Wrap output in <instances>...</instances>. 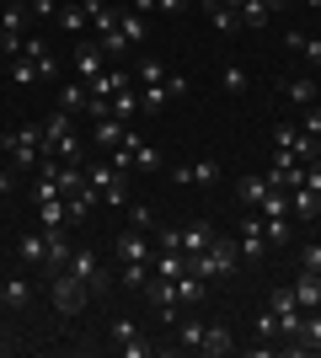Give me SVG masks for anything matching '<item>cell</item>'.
<instances>
[{
	"label": "cell",
	"instance_id": "cell-1",
	"mask_svg": "<svg viewBox=\"0 0 321 358\" xmlns=\"http://www.w3.org/2000/svg\"><path fill=\"white\" fill-rule=\"evenodd\" d=\"M43 150H48L43 123H22V129H11V134L0 139V155H6L16 171H32V166L43 161Z\"/></svg>",
	"mask_w": 321,
	"mask_h": 358
},
{
	"label": "cell",
	"instance_id": "cell-2",
	"mask_svg": "<svg viewBox=\"0 0 321 358\" xmlns=\"http://www.w3.org/2000/svg\"><path fill=\"white\" fill-rule=\"evenodd\" d=\"M48 294H54V310H59V315H80L86 305H92V289L80 284V278H76L70 268L48 278Z\"/></svg>",
	"mask_w": 321,
	"mask_h": 358
},
{
	"label": "cell",
	"instance_id": "cell-3",
	"mask_svg": "<svg viewBox=\"0 0 321 358\" xmlns=\"http://www.w3.org/2000/svg\"><path fill=\"white\" fill-rule=\"evenodd\" d=\"M139 294H145V305H150V315L161 327H177V305H183V299H177V284H171V278L150 273V284L139 289Z\"/></svg>",
	"mask_w": 321,
	"mask_h": 358
},
{
	"label": "cell",
	"instance_id": "cell-4",
	"mask_svg": "<svg viewBox=\"0 0 321 358\" xmlns=\"http://www.w3.org/2000/svg\"><path fill=\"white\" fill-rule=\"evenodd\" d=\"M268 310L278 315V337H284V343H294V331H300V321H306V310H300V299H294V289H290V284L268 294Z\"/></svg>",
	"mask_w": 321,
	"mask_h": 358
},
{
	"label": "cell",
	"instance_id": "cell-5",
	"mask_svg": "<svg viewBox=\"0 0 321 358\" xmlns=\"http://www.w3.org/2000/svg\"><path fill=\"white\" fill-rule=\"evenodd\" d=\"M70 273H76L80 284L92 289V294H102L107 284H113V278H107V268H102V257L97 252H70Z\"/></svg>",
	"mask_w": 321,
	"mask_h": 358
},
{
	"label": "cell",
	"instance_id": "cell-6",
	"mask_svg": "<svg viewBox=\"0 0 321 358\" xmlns=\"http://www.w3.org/2000/svg\"><path fill=\"white\" fill-rule=\"evenodd\" d=\"M262 177L273 182V187H300V182H306V166L294 161L290 150H273V155H268V171H262Z\"/></svg>",
	"mask_w": 321,
	"mask_h": 358
},
{
	"label": "cell",
	"instance_id": "cell-7",
	"mask_svg": "<svg viewBox=\"0 0 321 358\" xmlns=\"http://www.w3.org/2000/svg\"><path fill=\"white\" fill-rule=\"evenodd\" d=\"M236 246H241L246 262H262V257H268V230H262V214L246 209V220H241V241H236Z\"/></svg>",
	"mask_w": 321,
	"mask_h": 358
},
{
	"label": "cell",
	"instance_id": "cell-8",
	"mask_svg": "<svg viewBox=\"0 0 321 358\" xmlns=\"http://www.w3.org/2000/svg\"><path fill=\"white\" fill-rule=\"evenodd\" d=\"M118 257H123V262H150V257H155V236H150V230H134V224L118 230Z\"/></svg>",
	"mask_w": 321,
	"mask_h": 358
},
{
	"label": "cell",
	"instance_id": "cell-9",
	"mask_svg": "<svg viewBox=\"0 0 321 358\" xmlns=\"http://www.w3.org/2000/svg\"><path fill=\"white\" fill-rule=\"evenodd\" d=\"M171 182H177V187H214V182H220V161H209V155H204V161H187V166L171 171Z\"/></svg>",
	"mask_w": 321,
	"mask_h": 358
},
{
	"label": "cell",
	"instance_id": "cell-10",
	"mask_svg": "<svg viewBox=\"0 0 321 358\" xmlns=\"http://www.w3.org/2000/svg\"><path fill=\"white\" fill-rule=\"evenodd\" d=\"M102 70H107V48H102V43H76V80H86V86H92Z\"/></svg>",
	"mask_w": 321,
	"mask_h": 358
},
{
	"label": "cell",
	"instance_id": "cell-11",
	"mask_svg": "<svg viewBox=\"0 0 321 358\" xmlns=\"http://www.w3.org/2000/svg\"><path fill=\"white\" fill-rule=\"evenodd\" d=\"M16 262H27V268H43V262H48V230H43V224L16 241Z\"/></svg>",
	"mask_w": 321,
	"mask_h": 358
},
{
	"label": "cell",
	"instance_id": "cell-12",
	"mask_svg": "<svg viewBox=\"0 0 321 358\" xmlns=\"http://www.w3.org/2000/svg\"><path fill=\"white\" fill-rule=\"evenodd\" d=\"M268 193H273V182L262 177V171H246V177L236 182V198H241V209H252V214L262 209V198H268Z\"/></svg>",
	"mask_w": 321,
	"mask_h": 358
},
{
	"label": "cell",
	"instance_id": "cell-13",
	"mask_svg": "<svg viewBox=\"0 0 321 358\" xmlns=\"http://www.w3.org/2000/svg\"><path fill=\"white\" fill-rule=\"evenodd\" d=\"M278 91H284V102H290V107H311V102H321V86L311 80V75H294V80H284Z\"/></svg>",
	"mask_w": 321,
	"mask_h": 358
},
{
	"label": "cell",
	"instance_id": "cell-14",
	"mask_svg": "<svg viewBox=\"0 0 321 358\" xmlns=\"http://www.w3.org/2000/svg\"><path fill=\"white\" fill-rule=\"evenodd\" d=\"M300 353H321V310H306V321L294 331V358Z\"/></svg>",
	"mask_w": 321,
	"mask_h": 358
},
{
	"label": "cell",
	"instance_id": "cell-15",
	"mask_svg": "<svg viewBox=\"0 0 321 358\" xmlns=\"http://www.w3.org/2000/svg\"><path fill=\"white\" fill-rule=\"evenodd\" d=\"M204 246H214V224L209 220H187L183 224V257H199Z\"/></svg>",
	"mask_w": 321,
	"mask_h": 358
},
{
	"label": "cell",
	"instance_id": "cell-16",
	"mask_svg": "<svg viewBox=\"0 0 321 358\" xmlns=\"http://www.w3.org/2000/svg\"><path fill=\"white\" fill-rule=\"evenodd\" d=\"M22 54H27V59H32V70H38V80H54V75H59V59L48 54V43H43V38H27V48H22Z\"/></svg>",
	"mask_w": 321,
	"mask_h": 358
},
{
	"label": "cell",
	"instance_id": "cell-17",
	"mask_svg": "<svg viewBox=\"0 0 321 358\" xmlns=\"http://www.w3.org/2000/svg\"><path fill=\"white\" fill-rule=\"evenodd\" d=\"M290 289H294V299H300V310H321V278H316V273L300 268Z\"/></svg>",
	"mask_w": 321,
	"mask_h": 358
},
{
	"label": "cell",
	"instance_id": "cell-18",
	"mask_svg": "<svg viewBox=\"0 0 321 358\" xmlns=\"http://www.w3.org/2000/svg\"><path fill=\"white\" fill-rule=\"evenodd\" d=\"M199 353H209V358L236 353V343H230V327H225V321H209V327H204V348H199Z\"/></svg>",
	"mask_w": 321,
	"mask_h": 358
},
{
	"label": "cell",
	"instance_id": "cell-19",
	"mask_svg": "<svg viewBox=\"0 0 321 358\" xmlns=\"http://www.w3.org/2000/svg\"><path fill=\"white\" fill-rule=\"evenodd\" d=\"M139 113H145V96H139V86H123L118 96H113V118H118V123H134Z\"/></svg>",
	"mask_w": 321,
	"mask_h": 358
},
{
	"label": "cell",
	"instance_id": "cell-20",
	"mask_svg": "<svg viewBox=\"0 0 321 358\" xmlns=\"http://www.w3.org/2000/svg\"><path fill=\"white\" fill-rule=\"evenodd\" d=\"M38 224H43V230H64V224H70V209H64L59 193H54V198H38Z\"/></svg>",
	"mask_w": 321,
	"mask_h": 358
},
{
	"label": "cell",
	"instance_id": "cell-21",
	"mask_svg": "<svg viewBox=\"0 0 321 358\" xmlns=\"http://www.w3.org/2000/svg\"><path fill=\"white\" fill-rule=\"evenodd\" d=\"M118 38H123V48L145 43V16H139V11H129V6H118Z\"/></svg>",
	"mask_w": 321,
	"mask_h": 358
},
{
	"label": "cell",
	"instance_id": "cell-22",
	"mask_svg": "<svg viewBox=\"0 0 321 358\" xmlns=\"http://www.w3.org/2000/svg\"><path fill=\"white\" fill-rule=\"evenodd\" d=\"M123 129H129V123H118V118H97V129H92V145H97V150H118Z\"/></svg>",
	"mask_w": 321,
	"mask_h": 358
},
{
	"label": "cell",
	"instance_id": "cell-23",
	"mask_svg": "<svg viewBox=\"0 0 321 358\" xmlns=\"http://www.w3.org/2000/svg\"><path fill=\"white\" fill-rule=\"evenodd\" d=\"M64 134H76V113H64V107H54L43 118V139L54 145V139H64Z\"/></svg>",
	"mask_w": 321,
	"mask_h": 358
},
{
	"label": "cell",
	"instance_id": "cell-24",
	"mask_svg": "<svg viewBox=\"0 0 321 358\" xmlns=\"http://www.w3.org/2000/svg\"><path fill=\"white\" fill-rule=\"evenodd\" d=\"M171 331H177V343H183L187 353H199V348H204V321H199V315H187V321L177 315V327H171Z\"/></svg>",
	"mask_w": 321,
	"mask_h": 358
},
{
	"label": "cell",
	"instance_id": "cell-25",
	"mask_svg": "<svg viewBox=\"0 0 321 358\" xmlns=\"http://www.w3.org/2000/svg\"><path fill=\"white\" fill-rule=\"evenodd\" d=\"M54 22H59V27L70 32V38H80V32L92 27V16H86V6H59V16H54Z\"/></svg>",
	"mask_w": 321,
	"mask_h": 358
},
{
	"label": "cell",
	"instance_id": "cell-26",
	"mask_svg": "<svg viewBox=\"0 0 321 358\" xmlns=\"http://www.w3.org/2000/svg\"><path fill=\"white\" fill-rule=\"evenodd\" d=\"M6 305H11V310H22V305H32V284L27 278H22V273H11V278H6Z\"/></svg>",
	"mask_w": 321,
	"mask_h": 358
},
{
	"label": "cell",
	"instance_id": "cell-27",
	"mask_svg": "<svg viewBox=\"0 0 321 358\" xmlns=\"http://www.w3.org/2000/svg\"><path fill=\"white\" fill-rule=\"evenodd\" d=\"M284 43H290L294 54H306V59L321 70V38H311V32H284Z\"/></svg>",
	"mask_w": 321,
	"mask_h": 358
},
{
	"label": "cell",
	"instance_id": "cell-28",
	"mask_svg": "<svg viewBox=\"0 0 321 358\" xmlns=\"http://www.w3.org/2000/svg\"><path fill=\"white\" fill-rule=\"evenodd\" d=\"M204 16H209V22H214V32H241V16L230 11L225 0H214V6H209V11H204Z\"/></svg>",
	"mask_w": 321,
	"mask_h": 358
},
{
	"label": "cell",
	"instance_id": "cell-29",
	"mask_svg": "<svg viewBox=\"0 0 321 358\" xmlns=\"http://www.w3.org/2000/svg\"><path fill=\"white\" fill-rule=\"evenodd\" d=\"M48 155H59V161H76V166H86V145H80L76 134L54 139V145H48Z\"/></svg>",
	"mask_w": 321,
	"mask_h": 358
},
{
	"label": "cell",
	"instance_id": "cell-30",
	"mask_svg": "<svg viewBox=\"0 0 321 358\" xmlns=\"http://www.w3.org/2000/svg\"><path fill=\"white\" fill-rule=\"evenodd\" d=\"M86 102H92L86 80H76V86H64V91H59V107H64V113H86Z\"/></svg>",
	"mask_w": 321,
	"mask_h": 358
},
{
	"label": "cell",
	"instance_id": "cell-31",
	"mask_svg": "<svg viewBox=\"0 0 321 358\" xmlns=\"http://www.w3.org/2000/svg\"><path fill=\"white\" fill-rule=\"evenodd\" d=\"M268 22H273V11H268V6H262V0H246V6H241V27L262 32V27H268Z\"/></svg>",
	"mask_w": 321,
	"mask_h": 358
},
{
	"label": "cell",
	"instance_id": "cell-32",
	"mask_svg": "<svg viewBox=\"0 0 321 358\" xmlns=\"http://www.w3.org/2000/svg\"><path fill=\"white\" fill-rule=\"evenodd\" d=\"M166 64H161V59H139L134 64V80H139V86H161V80H166Z\"/></svg>",
	"mask_w": 321,
	"mask_h": 358
},
{
	"label": "cell",
	"instance_id": "cell-33",
	"mask_svg": "<svg viewBox=\"0 0 321 358\" xmlns=\"http://www.w3.org/2000/svg\"><path fill=\"white\" fill-rule=\"evenodd\" d=\"M220 91H230V96H241V91H246V70H241L236 59L220 64Z\"/></svg>",
	"mask_w": 321,
	"mask_h": 358
},
{
	"label": "cell",
	"instance_id": "cell-34",
	"mask_svg": "<svg viewBox=\"0 0 321 358\" xmlns=\"http://www.w3.org/2000/svg\"><path fill=\"white\" fill-rule=\"evenodd\" d=\"M262 230H268V246H290V220L284 214H262Z\"/></svg>",
	"mask_w": 321,
	"mask_h": 358
},
{
	"label": "cell",
	"instance_id": "cell-35",
	"mask_svg": "<svg viewBox=\"0 0 321 358\" xmlns=\"http://www.w3.org/2000/svg\"><path fill=\"white\" fill-rule=\"evenodd\" d=\"M150 284V262H123V289H145Z\"/></svg>",
	"mask_w": 321,
	"mask_h": 358
},
{
	"label": "cell",
	"instance_id": "cell-36",
	"mask_svg": "<svg viewBox=\"0 0 321 358\" xmlns=\"http://www.w3.org/2000/svg\"><path fill=\"white\" fill-rule=\"evenodd\" d=\"M129 224H134V230H150V236H155V214H150V203H134V198H129Z\"/></svg>",
	"mask_w": 321,
	"mask_h": 358
},
{
	"label": "cell",
	"instance_id": "cell-37",
	"mask_svg": "<svg viewBox=\"0 0 321 358\" xmlns=\"http://www.w3.org/2000/svg\"><path fill=\"white\" fill-rule=\"evenodd\" d=\"M294 139H300V123H278L273 129V150H290L294 155Z\"/></svg>",
	"mask_w": 321,
	"mask_h": 358
},
{
	"label": "cell",
	"instance_id": "cell-38",
	"mask_svg": "<svg viewBox=\"0 0 321 358\" xmlns=\"http://www.w3.org/2000/svg\"><path fill=\"white\" fill-rule=\"evenodd\" d=\"M11 80H16V86H32V80H38V70H32L27 54H22V59H11Z\"/></svg>",
	"mask_w": 321,
	"mask_h": 358
},
{
	"label": "cell",
	"instance_id": "cell-39",
	"mask_svg": "<svg viewBox=\"0 0 321 358\" xmlns=\"http://www.w3.org/2000/svg\"><path fill=\"white\" fill-rule=\"evenodd\" d=\"M118 353H123V358H150L155 343H145V337H129V343H118Z\"/></svg>",
	"mask_w": 321,
	"mask_h": 358
},
{
	"label": "cell",
	"instance_id": "cell-40",
	"mask_svg": "<svg viewBox=\"0 0 321 358\" xmlns=\"http://www.w3.org/2000/svg\"><path fill=\"white\" fill-rule=\"evenodd\" d=\"M300 268H306V273H321V241L300 246Z\"/></svg>",
	"mask_w": 321,
	"mask_h": 358
},
{
	"label": "cell",
	"instance_id": "cell-41",
	"mask_svg": "<svg viewBox=\"0 0 321 358\" xmlns=\"http://www.w3.org/2000/svg\"><path fill=\"white\" fill-rule=\"evenodd\" d=\"M300 129H306L311 139H321V102H311V107H306V123H300Z\"/></svg>",
	"mask_w": 321,
	"mask_h": 358
},
{
	"label": "cell",
	"instance_id": "cell-42",
	"mask_svg": "<svg viewBox=\"0 0 321 358\" xmlns=\"http://www.w3.org/2000/svg\"><path fill=\"white\" fill-rule=\"evenodd\" d=\"M129 337H139V327L129 315H118V321H113V343H129Z\"/></svg>",
	"mask_w": 321,
	"mask_h": 358
},
{
	"label": "cell",
	"instance_id": "cell-43",
	"mask_svg": "<svg viewBox=\"0 0 321 358\" xmlns=\"http://www.w3.org/2000/svg\"><path fill=\"white\" fill-rule=\"evenodd\" d=\"M257 337H278V315H273V310L257 315Z\"/></svg>",
	"mask_w": 321,
	"mask_h": 358
},
{
	"label": "cell",
	"instance_id": "cell-44",
	"mask_svg": "<svg viewBox=\"0 0 321 358\" xmlns=\"http://www.w3.org/2000/svg\"><path fill=\"white\" fill-rule=\"evenodd\" d=\"M32 16H59V0H27Z\"/></svg>",
	"mask_w": 321,
	"mask_h": 358
},
{
	"label": "cell",
	"instance_id": "cell-45",
	"mask_svg": "<svg viewBox=\"0 0 321 358\" xmlns=\"http://www.w3.org/2000/svg\"><path fill=\"white\" fill-rule=\"evenodd\" d=\"M155 11H166V16H183V11H187V0H155Z\"/></svg>",
	"mask_w": 321,
	"mask_h": 358
},
{
	"label": "cell",
	"instance_id": "cell-46",
	"mask_svg": "<svg viewBox=\"0 0 321 358\" xmlns=\"http://www.w3.org/2000/svg\"><path fill=\"white\" fill-rule=\"evenodd\" d=\"M6 187H11V161L0 155V193H6Z\"/></svg>",
	"mask_w": 321,
	"mask_h": 358
},
{
	"label": "cell",
	"instance_id": "cell-47",
	"mask_svg": "<svg viewBox=\"0 0 321 358\" xmlns=\"http://www.w3.org/2000/svg\"><path fill=\"white\" fill-rule=\"evenodd\" d=\"M129 11H139V16H150V11H155V0H129Z\"/></svg>",
	"mask_w": 321,
	"mask_h": 358
},
{
	"label": "cell",
	"instance_id": "cell-48",
	"mask_svg": "<svg viewBox=\"0 0 321 358\" xmlns=\"http://www.w3.org/2000/svg\"><path fill=\"white\" fill-rule=\"evenodd\" d=\"M0 6H27V0H0Z\"/></svg>",
	"mask_w": 321,
	"mask_h": 358
},
{
	"label": "cell",
	"instance_id": "cell-49",
	"mask_svg": "<svg viewBox=\"0 0 321 358\" xmlns=\"http://www.w3.org/2000/svg\"><path fill=\"white\" fill-rule=\"evenodd\" d=\"M306 6H311V11H321V0H306Z\"/></svg>",
	"mask_w": 321,
	"mask_h": 358
},
{
	"label": "cell",
	"instance_id": "cell-50",
	"mask_svg": "<svg viewBox=\"0 0 321 358\" xmlns=\"http://www.w3.org/2000/svg\"><path fill=\"white\" fill-rule=\"evenodd\" d=\"M0 310H6V289H0Z\"/></svg>",
	"mask_w": 321,
	"mask_h": 358
},
{
	"label": "cell",
	"instance_id": "cell-51",
	"mask_svg": "<svg viewBox=\"0 0 321 358\" xmlns=\"http://www.w3.org/2000/svg\"><path fill=\"white\" fill-rule=\"evenodd\" d=\"M316 278H321V273H316Z\"/></svg>",
	"mask_w": 321,
	"mask_h": 358
}]
</instances>
